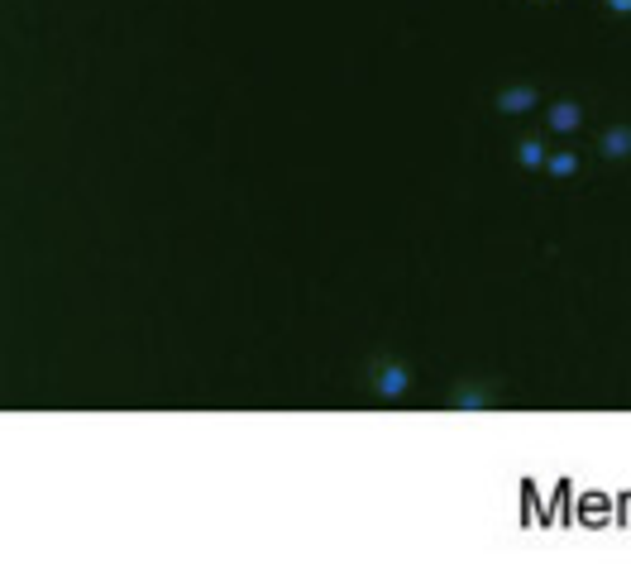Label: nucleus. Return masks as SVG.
<instances>
[{
  "mask_svg": "<svg viewBox=\"0 0 631 569\" xmlns=\"http://www.w3.org/2000/svg\"><path fill=\"white\" fill-rule=\"evenodd\" d=\"M598 158H608V163L631 158V125H608L598 134Z\"/></svg>",
  "mask_w": 631,
  "mask_h": 569,
  "instance_id": "nucleus-5",
  "label": "nucleus"
},
{
  "mask_svg": "<svg viewBox=\"0 0 631 569\" xmlns=\"http://www.w3.org/2000/svg\"><path fill=\"white\" fill-rule=\"evenodd\" d=\"M445 407L450 412H493V407H502V393H493L488 383H455Z\"/></svg>",
  "mask_w": 631,
  "mask_h": 569,
  "instance_id": "nucleus-2",
  "label": "nucleus"
},
{
  "mask_svg": "<svg viewBox=\"0 0 631 569\" xmlns=\"http://www.w3.org/2000/svg\"><path fill=\"white\" fill-rule=\"evenodd\" d=\"M579 163H584V158L574 154V149H560V154H545L541 168H545L550 177H555V182H569V177L579 173Z\"/></svg>",
  "mask_w": 631,
  "mask_h": 569,
  "instance_id": "nucleus-6",
  "label": "nucleus"
},
{
  "mask_svg": "<svg viewBox=\"0 0 631 569\" xmlns=\"http://www.w3.org/2000/svg\"><path fill=\"white\" fill-rule=\"evenodd\" d=\"M603 5H608L612 15H631V0H603Z\"/></svg>",
  "mask_w": 631,
  "mask_h": 569,
  "instance_id": "nucleus-8",
  "label": "nucleus"
},
{
  "mask_svg": "<svg viewBox=\"0 0 631 569\" xmlns=\"http://www.w3.org/2000/svg\"><path fill=\"white\" fill-rule=\"evenodd\" d=\"M498 115H512V120H522V115H531V110H541V87L536 82H512V87L498 91Z\"/></svg>",
  "mask_w": 631,
  "mask_h": 569,
  "instance_id": "nucleus-3",
  "label": "nucleus"
},
{
  "mask_svg": "<svg viewBox=\"0 0 631 569\" xmlns=\"http://www.w3.org/2000/svg\"><path fill=\"white\" fill-rule=\"evenodd\" d=\"M517 163H522V168H541V163H545V144L536 139V134L517 144Z\"/></svg>",
  "mask_w": 631,
  "mask_h": 569,
  "instance_id": "nucleus-7",
  "label": "nucleus"
},
{
  "mask_svg": "<svg viewBox=\"0 0 631 569\" xmlns=\"http://www.w3.org/2000/svg\"><path fill=\"white\" fill-rule=\"evenodd\" d=\"M364 378H369V388L378 402H397V397L412 393V369H407L402 359H388V354H378Z\"/></svg>",
  "mask_w": 631,
  "mask_h": 569,
  "instance_id": "nucleus-1",
  "label": "nucleus"
},
{
  "mask_svg": "<svg viewBox=\"0 0 631 569\" xmlns=\"http://www.w3.org/2000/svg\"><path fill=\"white\" fill-rule=\"evenodd\" d=\"M584 120H588L584 101H569V96H565V101H550V106H545V125H550L555 134H574Z\"/></svg>",
  "mask_w": 631,
  "mask_h": 569,
  "instance_id": "nucleus-4",
  "label": "nucleus"
},
{
  "mask_svg": "<svg viewBox=\"0 0 631 569\" xmlns=\"http://www.w3.org/2000/svg\"><path fill=\"white\" fill-rule=\"evenodd\" d=\"M536 5H545V0H536Z\"/></svg>",
  "mask_w": 631,
  "mask_h": 569,
  "instance_id": "nucleus-9",
  "label": "nucleus"
}]
</instances>
